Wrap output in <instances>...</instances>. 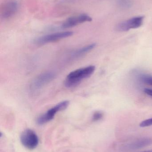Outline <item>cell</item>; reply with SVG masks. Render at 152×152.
Returning <instances> with one entry per match:
<instances>
[{
	"instance_id": "6da1fadb",
	"label": "cell",
	"mask_w": 152,
	"mask_h": 152,
	"mask_svg": "<svg viewBox=\"0 0 152 152\" xmlns=\"http://www.w3.org/2000/svg\"><path fill=\"white\" fill-rule=\"evenodd\" d=\"M95 69V66H90L72 71L66 77L64 81L65 86L68 88L77 86L82 80L92 76Z\"/></svg>"
},
{
	"instance_id": "7a4b0ae2",
	"label": "cell",
	"mask_w": 152,
	"mask_h": 152,
	"mask_svg": "<svg viewBox=\"0 0 152 152\" xmlns=\"http://www.w3.org/2000/svg\"><path fill=\"white\" fill-rule=\"evenodd\" d=\"M69 104L68 101H64L57 104L55 106L48 111L43 115L40 116L37 120V123L38 125H43L51 121L54 118L57 113L64 110L67 109Z\"/></svg>"
},
{
	"instance_id": "3957f363",
	"label": "cell",
	"mask_w": 152,
	"mask_h": 152,
	"mask_svg": "<svg viewBox=\"0 0 152 152\" xmlns=\"http://www.w3.org/2000/svg\"><path fill=\"white\" fill-rule=\"evenodd\" d=\"M20 140L22 145L29 150H34L39 143V139L35 132L29 129L22 132Z\"/></svg>"
},
{
	"instance_id": "277c9868",
	"label": "cell",
	"mask_w": 152,
	"mask_h": 152,
	"mask_svg": "<svg viewBox=\"0 0 152 152\" xmlns=\"http://www.w3.org/2000/svg\"><path fill=\"white\" fill-rule=\"evenodd\" d=\"M55 77V74L51 71L41 74L32 81L30 86V90L34 92L38 91L46 84L51 81Z\"/></svg>"
},
{
	"instance_id": "5b68a950",
	"label": "cell",
	"mask_w": 152,
	"mask_h": 152,
	"mask_svg": "<svg viewBox=\"0 0 152 152\" xmlns=\"http://www.w3.org/2000/svg\"><path fill=\"white\" fill-rule=\"evenodd\" d=\"M73 34V32L70 31L54 33L38 37L35 40V42L37 45L45 44L69 37L72 36Z\"/></svg>"
},
{
	"instance_id": "8992f818",
	"label": "cell",
	"mask_w": 152,
	"mask_h": 152,
	"mask_svg": "<svg viewBox=\"0 0 152 152\" xmlns=\"http://www.w3.org/2000/svg\"><path fill=\"white\" fill-rule=\"evenodd\" d=\"M144 17L138 16L129 19L119 23L117 26V30L121 32H126L131 29L138 28L142 25Z\"/></svg>"
},
{
	"instance_id": "52a82bcc",
	"label": "cell",
	"mask_w": 152,
	"mask_h": 152,
	"mask_svg": "<svg viewBox=\"0 0 152 152\" xmlns=\"http://www.w3.org/2000/svg\"><path fill=\"white\" fill-rule=\"evenodd\" d=\"M92 20V18L90 16L86 14H81L79 16H75L68 18L62 24V27L65 28H70L77 26L79 24Z\"/></svg>"
},
{
	"instance_id": "ba28073f",
	"label": "cell",
	"mask_w": 152,
	"mask_h": 152,
	"mask_svg": "<svg viewBox=\"0 0 152 152\" xmlns=\"http://www.w3.org/2000/svg\"><path fill=\"white\" fill-rule=\"evenodd\" d=\"M18 8V4L15 1H10L5 4L1 10V16L4 18H8L13 16Z\"/></svg>"
},
{
	"instance_id": "9c48e42d",
	"label": "cell",
	"mask_w": 152,
	"mask_h": 152,
	"mask_svg": "<svg viewBox=\"0 0 152 152\" xmlns=\"http://www.w3.org/2000/svg\"><path fill=\"white\" fill-rule=\"evenodd\" d=\"M152 144V139L149 137L140 138L132 142L128 145V148L130 150H138L149 146Z\"/></svg>"
},
{
	"instance_id": "30bf717a",
	"label": "cell",
	"mask_w": 152,
	"mask_h": 152,
	"mask_svg": "<svg viewBox=\"0 0 152 152\" xmlns=\"http://www.w3.org/2000/svg\"><path fill=\"white\" fill-rule=\"evenodd\" d=\"M95 46H96V44L95 43H93L78 49L72 52L71 55V57L74 58L81 57V56L86 54L90 51L92 50Z\"/></svg>"
},
{
	"instance_id": "8fae6325",
	"label": "cell",
	"mask_w": 152,
	"mask_h": 152,
	"mask_svg": "<svg viewBox=\"0 0 152 152\" xmlns=\"http://www.w3.org/2000/svg\"><path fill=\"white\" fill-rule=\"evenodd\" d=\"M103 113L101 111H95L93 114L92 121L94 122L99 121L103 118Z\"/></svg>"
},
{
	"instance_id": "7c38bea8",
	"label": "cell",
	"mask_w": 152,
	"mask_h": 152,
	"mask_svg": "<svg viewBox=\"0 0 152 152\" xmlns=\"http://www.w3.org/2000/svg\"><path fill=\"white\" fill-rule=\"evenodd\" d=\"M142 80L145 84L152 86V76H142Z\"/></svg>"
},
{
	"instance_id": "4fadbf2b",
	"label": "cell",
	"mask_w": 152,
	"mask_h": 152,
	"mask_svg": "<svg viewBox=\"0 0 152 152\" xmlns=\"http://www.w3.org/2000/svg\"><path fill=\"white\" fill-rule=\"evenodd\" d=\"M151 126H152V118L145 120L140 124V126L141 127H146Z\"/></svg>"
},
{
	"instance_id": "5bb4252c",
	"label": "cell",
	"mask_w": 152,
	"mask_h": 152,
	"mask_svg": "<svg viewBox=\"0 0 152 152\" xmlns=\"http://www.w3.org/2000/svg\"><path fill=\"white\" fill-rule=\"evenodd\" d=\"M144 92L146 94L152 97V89L151 88H145L144 89Z\"/></svg>"
},
{
	"instance_id": "9a60e30c",
	"label": "cell",
	"mask_w": 152,
	"mask_h": 152,
	"mask_svg": "<svg viewBox=\"0 0 152 152\" xmlns=\"http://www.w3.org/2000/svg\"><path fill=\"white\" fill-rule=\"evenodd\" d=\"M142 152H152V150H149V151H144Z\"/></svg>"
}]
</instances>
